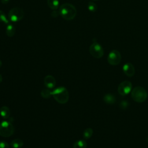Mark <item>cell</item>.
I'll return each instance as SVG.
<instances>
[{
	"label": "cell",
	"mask_w": 148,
	"mask_h": 148,
	"mask_svg": "<svg viewBox=\"0 0 148 148\" xmlns=\"http://www.w3.org/2000/svg\"><path fill=\"white\" fill-rule=\"evenodd\" d=\"M60 15L66 20H72L76 16V9L71 3H65L59 8Z\"/></svg>",
	"instance_id": "cell-1"
},
{
	"label": "cell",
	"mask_w": 148,
	"mask_h": 148,
	"mask_svg": "<svg viewBox=\"0 0 148 148\" xmlns=\"http://www.w3.org/2000/svg\"><path fill=\"white\" fill-rule=\"evenodd\" d=\"M52 96L54 99L61 104L66 103L69 98L68 90L64 87H59L52 91Z\"/></svg>",
	"instance_id": "cell-2"
},
{
	"label": "cell",
	"mask_w": 148,
	"mask_h": 148,
	"mask_svg": "<svg viewBox=\"0 0 148 148\" xmlns=\"http://www.w3.org/2000/svg\"><path fill=\"white\" fill-rule=\"evenodd\" d=\"M131 95L134 101L138 103H142L146 100L147 98V92L143 87L141 86H136L131 90Z\"/></svg>",
	"instance_id": "cell-3"
},
{
	"label": "cell",
	"mask_w": 148,
	"mask_h": 148,
	"mask_svg": "<svg viewBox=\"0 0 148 148\" xmlns=\"http://www.w3.org/2000/svg\"><path fill=\"white\" fill-rule=\"evenodd\" d=\"M15 129L10 121L4 120L0 123V135L3 137H9L14 132Z\"/></svg>",
	"instance_id": "cell-4"
},
{
	"label": "cell",
	"mask_w": 148,
	"mask_h": 148,
	"mask_svg": "<svg viewBox=\"0 0 148 148\" xmlns=\"http://www.w3.org/2000/svg\"><path fill=\"white\" fill-rule=\"evenodd\" d=\"M24 15V13L23 9L17 7L13 8L8 13V18L12 22H17L23 19Z\"/></svg>",
	"instance_id": "cell-5"
},
{
	"label": "cell",
	"mask_w": 148,
	"mask_h": 148,
	"mask_svg": "<svg viewBox=\"0 0 148 148\" xmlns=\"http://www.w3.org/2000/svg\"><path fill=\"white\" fill-rule=\"evenodd\" d=\"M90 54L95 58H100L103 57L104 51L102 46L97 42H94L89 47Z\"/></svg>",
	"instance_id": "cell-6"
},
{
	"label": "cell",
	"mask_w": 148,
	"mask_h": 148,
	"mask_svg": "<svg viewBox=\"0 0 148 148\" xmlns=\"http://www.w3.org/2000/svg\"><path fill=\"white\" fill-rule=\"evenodd\" d=\"M132 87V83L130 81L125 80L119 84V85L118 86L117 91L120 95L124 96L127 95L131 92Z\"/></svg>",
	"instance_id": "cell-7"
},
{
	"label": "cell",
	"mask_w": 148,
	"mask_h": 148,
	"mask_svg": "<svg viewBox=\"0 0 148 148\" xmlns=\"http://www.w3.org/2000/svg\"><path fill=\"white\" fill-rule=\"evenodd\" d=\"M121 59L120 53L117 50H112L108 54V62L112 65H117L120 64Z\"/></svg>",
	"instance_id": "cell-8"
},
{
	"label": "cell",
	"mask_w": 148,
	"mask_h": 148,
	"mask_svg": "<svg viewBox=\"0 0 148 148\" xmlns=\"http://www.w3.org/2000/svg\"><path fill=\"white\" fill-rule=\"evenodd\" d=\"M123 71L124 73L128 77H132L135 74V68L130 62H127L123 66Z\"/></svg>",
	"instance_id": "cell-9"
},
{
	"label": "cell",
	"mask_w": 148,
	"mask_h": 148,
	"mask_svg": "<svg viewBox=\"0 0 148 148\" xmlns=\"http://www.w3.org/2000/svg\"><path fill=\"white\" fill-rule=\"evenodd\" d=\"M44 84L47 88H53L56 84V79L51 75H47L44 78Z\"/></svg>",
	"instance_id": "cell-10"
},
{
	"label": "cell",
	"mask_w": 148,
	"mask_h": 148,
	"mask_svg": "<svg viewBox=\"0 0 148 148\" xmlns=\"http://www.w3.org/2000/svg\"><path fill=\"white\" fill-rule=\"evenodd\" d=\"M0 115L4 119H9L10 115V110L6 106H3L0 108Z\"/></svg>",
	"instance_id": "cell-11"
},
{
	"label": "cell",
	"mask_w": 148,
	"mask_h": 148,
	"mask_svg": "<svg viewBox=\"0 0 148 148\" xmlns=\"http://www.w3.org/2000/svg\"><path fill=\"white\" fill-rule=\"evenodd\" d=\"M103 101L110 105H113L116 102V97L112 94H106L103 97Z\"/></svg>",
	"instance_id": "cell-12"
},
{
	"label": "cell",
	"mask_w": 148,
	"mask_h": 148,
	"mask_svg": "<svg viewBox=\"0 0 148 148\" xmlns=\"http://www.w3.org/2000/svg\"><path fill=\"white\" fill-rule=\"evenodd\" d=\"M15 32L16 29L12 24H9L7 25L6 28V34L9 37H13L15 34Z\"/></svg>",
	"instance_id": "cell-13"
},
{
	"label": "cell",
	"mask_w": 148,
	"mask_h": 148,
	"mask_svg": "<svg viewBox=\"0 0 148 148\" xmlns=\"http://www.w3.org/2000/svg\"><path fill=\"white\" fill-rule=\"evenodd\" d=\"M24 145L23 141L20 139H13L10 143V145L13 148H21Z\"/></svg>",
	"instance_id": "cell-14"
},
{
	"label": "cell",
	"mask_w": 148,
	"mask_h": 148,
	"mask_svg": "<svg viewBox=\"0 0 148 148\" xmlns=\"http://www.w3.org/2000/svg\"><path fill=\"white\" fill-rule=\"evenodd\" d=\"M47 2L48 6L53 10L57 9L59 7L58 0H47Z\"/></svg>",
	"instance_id": "cell-15"
},
{
	"label": "cell",
	"mask_w": 148,
	"mask_h": 148,
	"mask_svg": "<svg viewBox=\"0 0 148 148\" xmlns=\"http://www.w3.org/2000/svg\"><path fill=\"white\" fill-rule=\"evenodd\" d=\"M87 145V142L84 140H78L74 143L73 148H86Z\"/></svg>",
	"instance_id": "cell-16"
},
{
	"label": "cell",
	"mask_w": 148,
	"mask_h": 148,
	"mask_svg": "<svg viewBox=\"0 0 148 148\" xmlns=\"http://www.w3.org/2000/svg\"><path fill=\"white\" fill-rule=\"evenodd\" d=\"M92 134H93V130L91 128H87L84 131L83 136L84 139H88L92 136Z\"/></svg>",
	"instance_id": "cell-17"
},
{
	"label": "cell",
	"mask_w": 148,
	"mask_h": 148,
	"mask_svg": "<svg viewBox=\"0 0 148 148\" xmlns=\"http://www.w3.org/2000/svg\"><path fill=\"white\" fill-rule=\"evenodd\" d=\"M40 95L43 98L48 99L52 96V91H51L49 88L43 89L41 91Z\"/></svg>",
	"instance_id": "cell-18"
},
{
	"label": "cell",
	"mask_w": 148,
	"mask_h": 148,
	"mask_svg": "<svg viewBox=\"0 0 148 148\" xmlns=\"http://www.w3.org/2000/svg\"><path fill=\"white\" fill-rule=\"evenodd\" d=\"M0 22L3 23L7 25L9 24V20L7 18L5 13L1 10H0Z\"/></svg>",
	"instance_id": "cell-19"
},
{
	"label": "cell",
	"mask_w": 148,
	"mask_h": 148,
	"mask_svg": "<svg viewBox=\"0 0 148 148\" xmlns=\"http://www.w3.org/2000/svg\"><path fill=\"white\" fill-rule=\"evenodd\" d=\"M87 8L88 9L89 11L92 12H94L97 10V5H96V3H95L93 2H89L88 3V5H87Z\"/></svg>",
	"instance_id": "cell-20"
},
{
	"label": "cell",
	"mask_w": 148,
	"mask_h": 148,
	"mask_svg": "<svg viewBox=\"0 0 148 148\" xmlns=\"http://www.w3.org/2000/svg\"><path fill=\"white\" fill-rule=\"evenodd\" d=\"M0 148H9V145L6 142L0 140Z\"/></svg>",
	"instance_id": "cell-21"
},
{
	"label": "cell",
	"mask_w": 148,
	"mask_h": 148,
	"mask_svg": "<svg viewBox=\"0 0 148 148\" xmlns=\"http://www.w3.org/2000/svg\"><path fill=\"white\" fill-rule=\"evenodd\" d=\"M120 106L122 108V109H126L128 105V102L126 101H123L121 102V103H120Z\"/></svg>",
	"instance_id": "cell-22"
},
{
	"label": "cell",
	"mask_w": 148,
	"mask_h": 148,
	"mask_svg": "<svg viewBox=\"0 0 148 148\" xmlns=\"http://www.w3.org/2000/svg\"><path fill=\"white\" fill-rule=\"evenodd\" d=\"M60 14L59 13V12H57L56 10H54L52 13H51V16L53 17H57L58 15Z\"/></svg>",
	"instance_id": "cell-23"
},
{
	"label": "cell",
	"mask_w": 148,
	"mask_h": 148,
	"mask_svg": "<svg viewBox=\"0 0 148 148\" xmlns=\"http://www.w3.org/2000/svg\"><path fill=\"white\" fill-rule=\"evenodd\" d=\"M9 1L10 0H1V2L3 4H7L9 2Z\"/></svg>",
	"instance_id": "cell-24"
},
{
	"label": "cell",
	"mask_w": 148,
	"mask_h": 148,
	"mask_svg": "<svg viewBox=\"0 0 148 148\" xmlns=\"http://www.w3.org/2000/svg\"><path fill=\"white\" fill-rule=\"evenodd\" d=\"M2 82V75L0 74V83Z\"/></svg>",
	"instance_id": "cell-25"
},
{
	"label": "cell",
	"mask_w": 148,
	"mask_h": 148,
	"mask_svg": "<svg viewBox=\"0 0 148 148\" xmlns=\"http://www.w3.org/2000/svg\"><path fill=\"white\" fill-rule=\"evenodd\" d=\"M2 61L0 60V68L2 66Z\"/></svg>",
	"instance_id": "cell-26"
},
{
	"label": "cell",
	"mask_w": 148,
	"mask_h": 148,
	"mask_svg": "<svg viewBox=\"0 0 148 148\" xmlns=\"http://www.w3.org/2000/svg\"><path fill=\"white\" fill-rule=\"evenodd\" d=\"M146 141H147V142L148 143V137H147V138H146Z\"/></svg>",
	"instance_id": "cell-27"
},
{
	"label": "cell",
	"mask_w": 148,
	"mask_h": 148,
	"mask_svg": "<svg viewBox=\"0 0 148 148\" xmlns=\"http://www.w3.org/2000/svg\"><path fill=\"white\" fill-rule=\"evenodd\" d=\"M92 1H98V0H92Z\"/></svg>",
	"instance_id": "cell-28"
}]
</instances>
